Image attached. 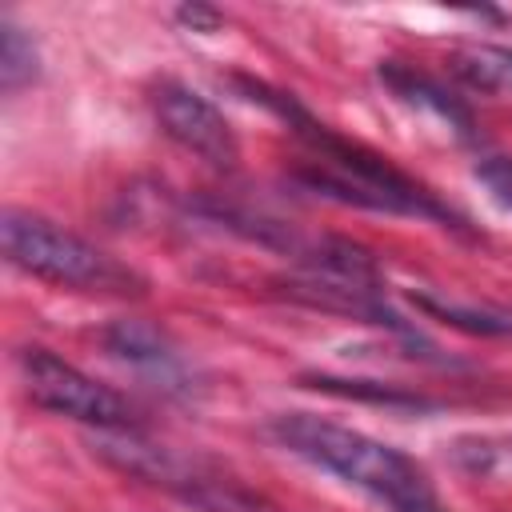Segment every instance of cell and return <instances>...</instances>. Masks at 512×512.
I'll use <instances>...</instances> for the list:
<instances>
[{
    "label": "cell",
    "mask_w": 512,
    "mask_h": 512,
    "mask_svg": "<svg viewBox=\"0 0 512 512\" xmlns=\"http://www.w3.org/2000/svg\"><path fill=\"white\" fill-rule=\"evenodd\" d=\"M240 84L252 100L272 108L312 148L316 160L300 172V184L312 188L316 196L336 200V204H356V208L392 212V216H420V220L460 228V216L444 200H436L424 184H416L396 164H388V156H380V152H372L356 140H344L328 124H320L312 112H304L292 100V92H276V88L256 84V80H240Z\"/></svg>",
    "instance_id": "1"
},
{
    "label": "cell",
    "mask_w": 512,
    "mask_h": 512,
    "mask_svg": "<svg viewBox=\"0 0 512 512\" xmlns=\"http://www.w3.org/2000/svg\"><path fill=\"white\" fill-rule=\"evenodd\" d=\"M268 436L280 448H288L292 456L384 500L392 512H408L436 496L428 484V472L412 456H404L400 448H392L368 432H356L348 424L308 416V412H288L268 424Z\"/></svg>",
    "instance_id": "2"
},
{
    "label": "cell",
    "mask_w": 512,
    "mask_h": 512,
    "mask_svg": "<svg viewBox=\"0 0 512 512\" xmlns=\"http://www.w3.org/2000/svg\"><path fill=\"white\" fill-rule=\"evenodd\" d=\"M0 248L4 260L44 284L76 288V292H140L144 280L100 252L96 244L80 240L64 224L36 216L28 208H4L0 212Z\"/></svg>",
    "instance_id": "3"
},
{
    "label": "cell",
    "mask_w": 512,
    "mask_h": 512,
    "mask_svg": "<svg viewBox=\"0 0 512 512\" xmlns=\"http://www.w3.org/2000/svg\"><path fill=\"white\" fill-rule=\"evenodd\" d=\"M20 380L36 408L92 424L100 432H136V408L112 392L108 384L92 380L76 364L60 360L48 348H24L20 352Z\"/></svg>",
    "instance_id": "4"
},
{
    "label": "cell",
    "mask_w": 512,
    "mask_h": 512,
    "mask_svg": "<svg viewBox=\"0 0 512 512\" xmlns=\"http://www.w3.org/2000/svg\"><path fill=\"white\" fill-rule=\"evenodd\" d=\"M92 448L108 464H116L120 472H132L148 484H160L204 512H240V508L252 512V500L236 484L208 476L200 464H188L184 456H172L160 444H148L140 432H100L92 440Z\"/></svg>",
    "instance_id": "5"
},
{
    "label": "cell",
    "mask_w": 512,
    "mask_h": 512,
    "mask_svg": "<svg viewBox=\"0 0 512 512\" xmlns=\"http://www.w3.org/2000/svg\"><path fill=\"white\" fill-rule=\"evenodd\" d=\"M152 112H156V124L164 128V136L176 140L184 152H192L196 160H204L212 168H236L240 140H236L232 124L224 120V112L196 88H188L180 80H160L152 88Z\"/></svg>",
    "instance_id": "6"
},
{
    "label": "cell",
    "mask_w": 512,
    "mask_h": 512,
    "mask_svg": "<svg viewBox=\"0 0 512 512\" xmlns=\"http://www.w3.org/2000/svg\"><path fill=\"white\" fill-rule=\"evenodd\" d=\"M380 84H384L396 100H404V104H412V108H424V112H432L436 120H444L456 136H472V112H468L452 92H444L432 76H424V72H416V68H404L400 60H384V64H380Z\"/></svg>",
    "instance_id": "7"
},
{
    "label": "cell",
    "mask_w": 512,
    "mask_h": 512,
    "mask_svg": "<svg viewBox=\"0 0 512 512\" xmlns=\"http://www.w3.org/2000/svg\"><path fill=\"white\" fill-rule=\"evenodd\" d=\"M448 68L472 92L512 96V48L504 44H460L452 48Z\"/></svg>",
    "instance_id": "8"
},
{
    "label": "cell",
    "mask_w": 512,
    "mask_h": 512,
    "mask_svg": "<svg viewBox=\"0 0 512 512\" xmlns=\"http://www.w3.org/2000/svg\"><path fill=\"white\" fill-rule=\"evenodd\" d=\"M412 304L436 316L440 324L472 332V336H512V308H500V304H460V300H444L432 292H412Z\"/></svg>",
    "instance_id": "9"
},
{
    "label": "cell",
    "mask_w": 512,
    "mask_h": 512,
    "mask_svg": "<svg viewBox=\"0 0 512 512\" xmlns=\"http://www.w3.org/2000/svg\"><path fill=\"white\" fill-rule=\"evenodd\" d=\"M104 348L112 356L128 360V364H140V368H156V372H172L176 368V352L144 320H116L112 328H104Z\"/></svg>",
    "instance_id": "10"
},
{
    "label": "cell",
    "mask_w": 512,
    "mask_h": 512,
    "mask_svg": "<svg viewBox=\"0 0 512 512\" xmlns=\"http://www.w3.org/2000/svg\"><path fill=\"white\" fill-rule=\"evenodd\" d=\"M36 64H40V56H36L32 36H28L20 24H12V20L4 16V20H0V88H4L8 96L20 92L24 84L36 80Z\"/></svg>",
    "instance_id": "11"
},
{
    "label": "cell",
    "mask_w": 512,
    "mask_h": 512,
    "mask_svg": "<svg viewBox=\"0 0 512 512\" xmlns=\"http://www.w3.org/2000/svg\"><path fill=\"white\" fill-rule=\"evenodd\" d=\"M312 388L320 392H332V396H356V400H376V404H388V408H432V400L424 396H412V392H400V388H384V384H372V380H336V376H308Z\"/></svg>",
    "instance_id": "12"
},
{
    "label": "cell",
    "mask_w": 512,
    "mask_h": 512,
    "mask_svg": "<svg viewBox=\"0 0 512 512\" xmlns=\"http://www.w3.org/2000/svg\"><path fill=\"white\" fill-rule=\"evenodd\" d=\"M476 180L488 188V196L512 212V156H484L476 164Z\"/></svg>",
    "instance_id": "13"
},
{
    "label": "cell",
    "mask_w": 512,
    "mask_h": 512,
    "mask_svg": "<svg viewBox=\"0 0 512 512\" xmlns=\"http://www.w3.org/2000/svg\"><path fill=\"white\" fill-rule=\"evenodd\" d=\"M176 20L188 24L192 32H216V28H220V12L204 8V4H184V8L176 12Z\"/></svg>",
    "instance_id": "14"
},
{
    "label": "cell",
    "mask_w": 512,
    "mask_h": 512,
    "mask_svg": "<svg viewBox=\"0 0 512 512\" xmlns=\"http://www.w3.org/2000/svg\"><path fill=\"white\" fill-rule=\"evenodd\" d=\"M408 512H448V508H444V504L432 496V500H424V504H416V508H408Z\"/></svg>",
    "instance_id": "15"
}]
</instances>
